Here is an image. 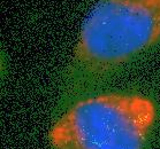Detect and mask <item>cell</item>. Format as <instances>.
Listing matches in <instances>:
<instances>
[{
	"label": "cell",
	"mask_w": 160,
	"mask_h": 149,
	"mask_svg": "<svg viewBox=\"0 0 160 149\" xmlns=\"http://www.w3.org/2000/svg\"><path fill=\"white\" fill-rule=\"evenodd\" d=\"M157 116L138 94L109 93L72 105L50 131L57 149H142Z\"/></svg>",
	"instance_id": "1"
},
{
	"label": "cell",
	"mask_w": 160,
	"mask_h": 149,
	"mask_svg": "<svg viewBox=\"0 0 160 149\" xmlns=\"http://www.w3.org/2000/svg\"><path fill=\"white\" fill-rule=\"evenodd\" d=\"M159 41L160 0H99L82 24L75 58L88 69H108Z\"/></svg>",
	"instance_id": "2"
}]
</instances>
